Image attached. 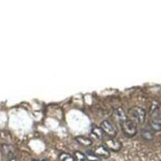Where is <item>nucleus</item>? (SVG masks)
I'll return each instance as SVG.
<instances>
[{
    "label": "nucleus",
    "instance_id": "f257e3e1",
    "mask_svg": "<svg viewBox=\"0 0 161 161\" xmlns=\"http://www.w3.org/2000/svg\"><path fill=\"white\" fill-rule=\"evenodd\" d=\"M129 113L133 122L139 123V124L144 123L145 119H146V111L144 109L137 106V107L130 109Z\"/></svg>",
    "mask_w": 161,
    "mask_h": 161
},
{
    "label": "nucleus",
    "instance_id": "f03ea898",
    "mask_svg": "<svg viewBox=\"0 0 161 161\" xmlns=\"http://www.w3.org/2000/svg\"><path fill=\"white\" fill-rule=\"evenodd\" d=\"M121 126L123 133L128 137H133L137 133V126L135 122L132 120L126 119V121L121 123Z\"/></svg>",
    "mask_w": 161,
    "mask_h": 161
},
{
    "label": "nucleus",
    "instance_id": "7ed1b4c3",
    "mask_svg": "<svg viewBox=\"0 0 161 161\" xmlns=\"http://www.w3.org/2000/svg\"><path fill=\"white\" fill-rule=\"evenodd\" d=\"M101 128L103 129V131L106 133L108 136L114 137L116 135V130L114 126L109 122L108 120H103L101 123Z\"/></svg>",
    "mask_w": 161,
    "mask_h": 161
},
{
    "label": "nucleus",
    "instance_id": "20e7f679",
    "mask_svg": "<svg viewBox=\"0 0 161 161\" xmlns=\"http://www.w3.org/2000/svg\"><path fill=\"white\" fill-rule=\"evenodd\" d=\"M105 147L108 149L109 151H113V152H119L121 149V143L117 139L111 138L105 141Z\"/></svg>",
    "mask_w": 161,
    "mask_h": 161
},
{
    "label": "nucleus",
    "instance_id": "39448f33",
    "mask_svg": "<svg viewBox=\"0 0 161 161\" xmlns=\"http://www.w3.org/2000/svg\"><path fill=\"white\" fill-rule=\"evenodd\" d=\"M93 154L97 157L103 158H108L110 155V151L106 148L105 146H98L97 147H96L94 151H93Z\"/></svg>",
    "mask_w": 161,
    "mask_h": 161
},
{
    "label": "nucleus",
    "instance_id": "423d86ee",
    "mask_svg": "<svg viewBox=\"0 0 161 161\" xmlns=\"http://www.w3.org/2000/svg\"><path fill=\"white\" fill-rule=\"evenodd\" d=\"M114 114H115L116 119L120 122V123H123L124 121H126L127 119V115H126V112L124 111L123 108H118L116 109L115 111H114Z\"/></svg>",
    "mask_w": 161,
    "mask_h": 161
},
{
    "label": "nucleus",
    "instance_id": "0eeeda50",
    "mask_svg": "<svg viewBox=\"0 0 161 161\" xmlns=\"http://www.w3.org/2000/svg\"><path fill=\"white\" fill-rule=\"evenodd\" d=\"M76 140H77L80 144L86 147L90 146V145H92V143H93L91 139H89V138L87 137H85V136H77V137L76 138Z\"/></svg>",
    "mask_w": 161,
    "mask_h": 161
},
{
    "label": "nucleus",
    "instance_id": "6e6552de",
    "mask_svg": "<svg viewBox=\"0 0 161 161\" xmlns=\"http://www.w3.org/2000/svg\"><path fill=\"white\" fill-rule=\"evenodd\" d=\"M91 132L93 135H94L98 139H103V135H104V131H103V129L99 127V126H95V125L92 126Z\"/></svg>",
    "mask_w": 161,
    "mask_h": 161
},
{
    "label": "nucleus",
    "instance_id": "1a4fd4ad",
    "mask_svg": "<svg viewBox=\"0 0 161 161\" xmlns=\"http://www.w3.org/2000/svg\"><path fill=\"white\" fill-rule=\"evenodd\" d=\"M59 160L60 161H74V157L70 155V154L65 153V152H62L59 156Z\"/></svg>",
    "mask_w": 161,
    "mask_h": 161
},
{
    "label": "nucleus",
    "instance_id": "9d476101",
    "mask_svg": "<svg viewBox=\"0 0 161 161\" xmlns=\"http://www.w3.org/2000/svg\"><path fill=\"white\" fill-rule=\"evenodd\" d=\"M86 159H87V156L79 151L74 152V159L76 161H86Z\"/></svg>",
    "mask_w": 161,
    "mask_h": 161
},
{
    "label": "nucleus",
    "instance_id": "9b49d317",
    "mask_svg": "<svg viewBox=\"0 0 161 161\" xmlns=\"http://www.w3.org/2000/svg\"><path fill=\"white\" fill-rule=\"evenodd\" d=\"M142 136L144 139H152L153 138V134H152V130H149L147 128H145L142 130Z\"/></svg>",
    "mask_w": 161,
    "mask_h": 161
},
{
    "label": "nucleus",
    "instance_id": "f8f14e48",
    "mask_svg": "<svg viewBox=\"0 0 161 161\" xmlns=\"http://www.w3.org/2000/svg\"><path fill=\"white\" fill-rule=\"evenodd\" d=\"M9 161H16V160H15V158H11V159H9Z\"/></svg>",
    "mask_w": 161,
    "mask_h": 161
}]
</instances>
